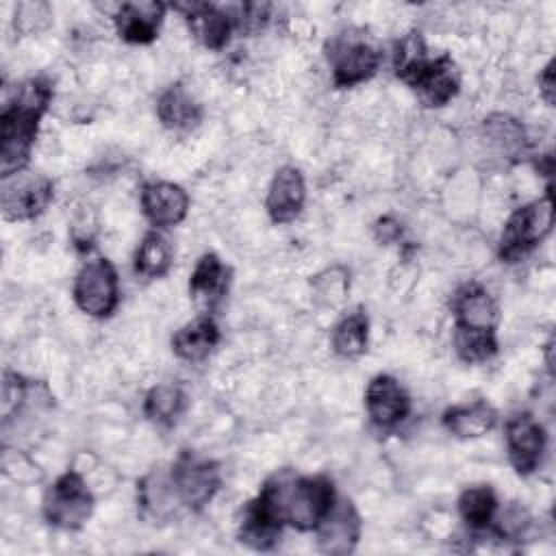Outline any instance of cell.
<instances>
[{"mask_svg": "<svg viewBox=\"0 0 556 556\" xmlns=\"http://www.w3.org/2000/svg\"><path fill=\"white\" fill-rule=\"evenodd\" d=\"M156 115L165 128L182 132L200 124L202 109L182 85H172L159 96Z\"/></svg>", "mask_w": 556, "mask_h": 556, "instance_id": "obj_22", "label": "cell"}, {"mask_svg": "<svg viewBox=\"0 0 556 556\" xmlns=\"http://www.w3.org/2000/svg\"><path fill=\"white\" fill-rule=\"evenodd\" d=\"M176 11L182 13L191 35L208 50H222L232 30L237 28L235 15L208 2H174Z\"/></svg>", "mask_w": 556, "mask_h": 556, "instance_id": "obj_14", "label": "cell"}, {"mask_svg": "<svg viewBox=\"0 0 556 556\" xmlns=\"http://www.w3.org/2000/svg\"><path fill=\"white\" fill-rule=\"evenodd\" d=\"M54 198V185L43 174H28L26 169L2 178V217L7 222H28L39 217Z\"/></svg>", "mask_w": 556, "mask_h": 556, "instance_id": "obj_8", "label": "cell"}, {"mask_svg": "<svg viewBox=\"0 0 556 556\" xmlns=\"http://www.w3.org/2000/svg\"><path fill=\"white\" fill-rule=\"evenodd\" d=\"M504 439L513 469L519 476L534 473L543 460L547 445L543 426L530 413H517L508 417L504 426Z\"/></svg>", "mask_w": 556, "mask_h": 556, "instance_id": "obj_10", "label": "cell"}, {"mask_svg": "<svg viewBox=\"0 0 556 556\" xmlns=\"http://www.w3.org/2000/svg\"><path fill=\"white\" fill-rule=\"evenodd\" d=\"M328 65L332 72V83L339 89L356 87L369 80L382 61V54L365 37L339 35L326 46Z\"/></svg>", "mask_w": 556, "mask_h": 556, "instance_id": "obj_6", "label": "cell"}, {"mask_svg": "<svg viewBox=\"0 0 556 556\" xmlns=\"http://www.w3.org/2000/svg\"><path fill=\"white\" fill-rule=\"evenodd\" d=\"M93 506V493L89 491L85 478L74 469L61 473L46 489L41 500L43 519L59 530H80L89 521Z\"/></svg>", "mask_w": 556, "mask_h": 556, "instance_id": "obj_5", "label": "cell"}, {"mask_svg": "<svg viewBox=\"0 0 556 556\" xmlns=\"http://www.w3.org/2000/svg\"><path fill=\"white\" fill-rule=\"evenodd\" d=\"M143 217L154 230L172 228L187 217L189 195L187 191L169 180H150L139 193Z\"/></svg>", "mask_w": 556, "mask_h": 556, "instance_id": "obj_13", "label": "cell"}, {"mask_svg": "<svg viewBox=\"0 0 556 556\" xmlns=\"http://www.w3.org/2000/svg\"><path fill=\"white\" fill-rule=\"evenodd\" d=\"M361 515L352 500L337 497L332 508L326 513V517L315 528L317 545L324 554L345 556L352 554L361 539Z\"/></svg>", "mask_w": 556, "mask_h": 556, "instance_id": "obj_12", "label": "cell"}, {"mask_svg": "<svg viewBox=\"0 0 556 556\" xmlns=\"http://www.w3.org/2000/svg\"><path fill=\"white\" fill-rule=\"evenodd\" d=\"M315 289H317V295L330 304H337L343 300L348 287H350V280H348V274L343 269H328L324 274H319L315 278Z\"/></svg>", "mask_w": 556, "mask_h": 556, "instance_id": "obj_31", "label": "cell"}, {"mask_svg": "<svg viewBox=\"0 0 556 556\" xmlns=\"http://www.w3.org/2000/svg\"><path fill=\"white\" fill-rule=\"evenodd\" d=\"M263 486L271 493L285 526L300 532L315 530L337 500L334 484L328 476H293L285 469Z\"/></svg>", "mask_w": 556, "mask_h": 556, "instance_id": "obj_3", "label": "cell"}, {"mask_svg": "<svg viewBox=\"0 0 556 556\" xmlns=\"http://www.w3.org/2000/svg\"><path fill=\"white\" fill-rule=\"evenodd\" d=\"M369 343V319L363 308L343 315L330 334V345L341 358H358L367 352Z\"/></svg>", "mask_w": 556, "mask_h": 556, "instance_id": "obj_23", "label": "cell"}, {"mask_svg": "<svg viewBox=\"0 0 556 556\" xmlns=\"http://www.w3.org/2000/svg\"><path fill=\"white\" fill-rule=\"evenodd\" d=\"M452 311H454V326L497 330V321H500L497 302L478 282H467L454 293Z\"/></svg>", "mask_w": 556, "mask_h": 556, "instance_id": "obj_17", "label": "cell"}, {"mask_svg": "<svg viewBox=\"0 0 556 556\" xmlns=\"http://www.w3.org/2000/svg\"><path fill=\"white\" fill-rule=\"evenodd\" d=\"M484 132L486 139H491L493 143H500L504 150H517L523 146V126L504 113H495L489 119H484Z\"/></svg>", "mask_w": 556, "mask_h": 556, "instance_id": "obj_28", "label": "cell"}, {"mask_svg": "<svg viewBox=\"0 0 556 556\" xmlns=\"http://www.w3.org/2000/svg\"><path fill=\"white\" fill-rule=\"evenodd\" d=\"M552 226L554 200L552 187H547L543 198L532 200L510 213L500 237V258L506 263H517L549 235Z\"/></svg>", "mask_w": 556, "mask_h": 556, "instance_id": "obj_4", "label": "cell"}, {"mask_svg": "<svg viewBox=\"0 0 556 556\" xmlns=\"http://www.w3.org/2000/svg\"><path fill=\"white\" fill-rule=\"evenodd\" d=\"M28 397V382L24 376L7 369L2 376V419L9 421L13 413H17V408L22 406V402Z\"/></svg>", "mask_w": 556, "mask_h": 556, "instance_id": "obj_29", "label": "cell"}, {"mask_svg": "<svg viewBox=\"0 0 556 556\" xmlns=\"http://www.w3.org/2000/svg\"><path fill=\"white\" fill-rule=\"evenodd\" d=\"M306 202V182L298 167L282 165L276 169L265 198V211L274 224L293 222Z\"/></svg>", "mask_w": 556, "mask_h": 556, "instance_id": "obj_15", "label": "cell"}, {"mask_svg": "<svg viewBox=\"0 0 556 556\" xmlns=\"http://www.w3.org/2000/svg\"><path fill=\"white\" fill-rule=\"evenodd\" d=\"M172 258L174 250L169 239L161 230H150L135 252V271L148 280L161 278L169 271Z\"/></svg>", "mask_w": 556, "mask_h": 556, "instance_id": "obj_25", "label": "cell"}, {"mask_svg": "<svg viewBox=\"0 0 556 556\" xmlns=\"http://www.w3.org/2000/svg\"><path fill=\"white\" fill-rule=\"evenodd\" d=\"M228 267L213 252H206L198 258L189 276V295L202 306V313H211L228 291Z\"/></svg>", "mask_w": 556, "mask_h": 556, "instance_id": "obj_18", "label": "cell"}, {"mask_svg": "<svg viewBox=\"0 0 556 556\" xmlns=\"http://www.w3.org/2000/svg\"><path fill=\"white\" fill-rule=\"evenodd\" d=\"M400 232H402V226L391 217H382L376 224V235H378V241H382V243L395 241L400 237Z\"/></svg>", "mask_w": 556, "mask_h": 556, "instance_id": "obj_33", "label": "cell"}, {"mask_svg": "<svg viewBox=\"0 0 556 556\" xmlns=\"http://www.w3.org/2000/svg\"><path fill=\"white\" fill-rule=\"evenodd\" d=\"M219 343V328L208 313L198 315L193 321L178 328L172 337V350L187 363L204 361Z\"/></svg>", "mask_w": 556, "mask_h": 556, "instance_id": "obj_20", "label": "cell"}, {"mask_svg": "<svg viewBox=\"0 0 556 556\" xmlns=\"http://www.w3.org/2000/svg\"><path fill=\"white\" fill-rule=\"evenodd\" d=\"M441 421H443V428L456 439H478L495 428L497 410L489 402L476 400V402L450 406L443 413Z\"/></svg>", "mask_w": 556, "mask_h": 556, "instance_id": "obj_21", "label": "cell"}, {"mask_svg": "<svg viewBox=\"0 0 556 556\" xmlns=\"http://www.w3.org/2000/svg\"><path fill=\"white\" fill-rule=\"evenodd\" d=\"M454 350L463 363L476 365L486 363L497 352V337L495 330H482V328H463L454 326L452 337Z\"/></svg>", "mask_w": 556, "mask_h": 556, "instance_id": "obj_27", "label": "cell"}, {"mask_svg": "<svg viewBox=\"0 0 556 556\" xmlns=\"http://www.w3.org/2000/svg\"><path fill=\"white\" fill-rule=\"evenodd\" d=\"M50 7L46 2H20L15 7V28L22 33H37L50 24Z\"/></svg>", "mask_w": 556, "mask_h": 556, "instance_id": "obj_30", "label": "cell"}, {"mask_svg": "<svg viewBox=\"0 0 556 556\" xmlns=\"http://www.w3.org/2000/svg\"><path fill=\"white\" fill-rule=\"evenodd\" d=\"M187 406V395L176 384H156L148 391L143 400L146 417L156 426H172L182 415Z\"/></svg>", "mask_w": 556, "mask_h": 556, "instance_id": "obj_26", "label": "cell"}, {"mask_svg": "<svg viewBox=\"0 0 556 556\" xmlns=\"http://www.w3.org/2000/svg\"><path fill=\"white\" fill-rule=\"evenodd\" d=\"M539 89H541V96L543 100L554 106V93H556V87H554V61H549L543 72L539 74Z\"/></svg>", "mask_w": 556, "mask_h": 556, "instance_id": "obj_32", "label": "cell"}, {"mask_svg": "<svg viewBox=\"0 0 556 556\" xmlns=\"http://www.w3.org/2000/svg\"><path fill=\"white\" fill-rule=\"evenodd\" d=\"M169 469L178 500L189 510H202L222 486L219 465L191 452L180 454Z\"/></svg>", "mask_w": 556, "mask_h": 556, "instance_id": "obj_9", "label": "cell"}, {"mask_svg": "<svg viewBox=\"0 0 556 556\" xmlns=\"http://www.w3.org/2000/svg\"><path fill=\"white\" fill-rule=\"evenodd\" d=\"M167 4L156 0L122 2L113 15L117 35L128 43H150L156 39Z\"/></svg>", "mask_w": 556, "mask_h": 556, "instance_id": "obj_16", "label": "cell"}, {"mask_svg": "<svg viewBox=\"0 0 556 556\" xmlns=\"http://www.w3.org/2000/svg\"><path fill=\"white\" fill-rule=\"evenodd\" d=\"M458 515L473 532H486L497 515V497L489 484L467 486L458 497Z\"/></svg>", "mask_w": 556, "mask_h": 556, "instance_id": "obj_24", "label": "cell"}, {"mask_svg": "<svg viewBox=\"0 0 556 556\" xmlns=\"http://www.w3.org/2000/svg\"><path fill=\"white\" fill-rule=\"evenodd\" d=\"M72 295L89 317L104 319L113 315L119 304V278L113 263L106 258L87 261L74 278Z\"/></svg>", "mask_w": 556, "mask_h": 556, "instance_id": "obj_7", "label": "cell"}, {"mask_svg": "<svg viewBox=\"0 0 556 556\" xmlns=\"http://www.w3.org/2000/svg\"><path fill=\"white\" fill-rule=\"evenodd\" d=\"M52 100V87L43 78L24 80L0 115V176L9 178L26 169L43 113Z\"/></svg>", "mask_w": 556, "mask_h": 556, "instance_id": "obj_1", "label": "cell"}, {"mask_svg": "<svg viewBox=\"0 0 556 556\" xmlns=\"http://www.w3.org/2000/svg\"><path fill=\"white\" fill-rule=\"evenodd\" d=\"M410 395L389 374H378L365 389V410L369 421L380 430L400 426L410 415Z\"/></svg>", "mask_w": 556, "mask_h": 556, "instance_id": "obj_11", "label": "cell"}, {"mask_svg": "<svg viewBox=\"0 0 556 556\" xmlns=\"http://www.w3.org/2000/svg\"><path fill=\"white\" fill-rule=\"evenodd\" d=\"M180 504L172 469L156 467L137 484V506L148 519H165Z\"/></svg>", "mask_w": 556, "mask_h": 556, "instance_id": "obj_19", "label": "cell"}, {"mask_svg": "<svg viewBox=\"0 0 556 556\" xmlns=\"http://www.w3.org/2000/svg\"><path fill=\"white\" fill-rule=\"evenodd\" d=\"M393 72L417 93L426 106L447 104L460 87V76L452 56H428L419 33H408L397 41L393 54Z\"/></svg>", "mask_w": 556, "mask_h": 556, "instance_id": "obj_2", "label": "cell"}]
</instances>
